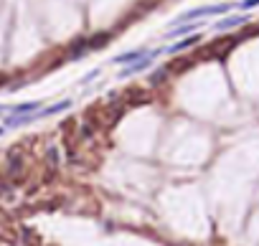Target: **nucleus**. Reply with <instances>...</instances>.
<instances>
[{"label": "nucleus", "mask_w": 259, "mask_h": 246, "mask_svg": "<svg viewBox=\"0 0 259 246\" xmlns=\"http://www.w3.org/2000/svg\"><path fill=\"white\" fill-rule=\"evenodd\" d=\"M198 41H201V36H188V38H181V41L173 43V46H168V49H165V54H168V56H176V54H181V51H188L191 46H196Z\"/></svg>", "instance_id": "obj_4"}, {"label": "nucleus", "mask_w": 259, "mask_h": 246, "mask_svg": "<svg viewBox=\"0 0 259 246\" xmlns=\"http://www.w3.org/2000/svg\"><path fill=\"white\" fill-rule=\"evenodd\" d=\"M165 79H168V69H160V71L153 74V79H150V86H155V84H160V81H165Z\"/></svg>", "instance_id": "obj_10"}, {"label": "nucleus", "mask_w": 259, "mask_h": 246, "mask_svg": "<svg viewBox=\"0 0 259 246\" xmlns=\"http://www.w3.org/2000/svg\"><path fill=\"white\" fill-rule=\"evenodd\" d=\"M38 107H41L38 102H23V104H18V107H10V112H13L15 117H23V115H33Z\"/></svg>", "instance_id": "obj_7"}, {"label": "nucleus", "mask_w": 259, "mask_h": 246, "mask_svg": "<svg viewBox=\"0 0 259 246\" xmlns=\"http://www.w3.org/2000/svg\"><path fill=\"white\" fill-rule=\"evenodd\" d=\"M160 54H163V49H158V51H147L142 59L132 61V66H127V69H122V71H120V79H130V76H135V74L145 71L147 66H153V61H155Z\"/></svg>", "instance_id": "obj_2"}, {"label": "nucleus", "mask_w": 259, "mask_h": 246, "mask_svg": "<svg viewBox=\"0 0 259 246\" xmlns=\"http://www.w3.org/2000/svg\"><path fill=\"white\" fill-rule=\"evenodd\" d=\"M3 112H5V107H0V115H3Z\"/></svg>", "instance_id": "obj_13"}, {"label": "nucleus", "mask_w": 259, "mask_h": 246, "mask_svg": "<svg viewBox=\"0 0 259 246\" xmlns=\"http://www.w3.org/2000/svg\"><path fill=\"white\" fill-rule=\"evenodd\" d=\"M107 41H110V33H99V36H94V38H89V41H86V49H89V51H94V49L104 46Z\"/></svg>", "instance_id": "obj_8"}, {"label": "nucleus", "mask_w": 259, "mask_h": 246, "mask_svg": "<svg viewBox=\"0 0 259 246\" xmlns=\"http://www.w3.org/2000/svg\"><path fill=\"white\" fill-rule=\"evenodd\" d=\"M147 54V49L142 46V49H135V51H127V54H120V56H115V63H132V61H137V59H142Z\"/></svg>", "instance_id": "obj_6"}, {"label": "nucleus", "mask_w": 259, "mask_h": 246, "mask_svg": "<svg viewBox=\"0 0 259 246\" xmlns=\"http://www.w3.org/2000/svg\"><path fill=\"white\" fill-rule=\"evenodd\" d=\"M71 107V99H61V102H56V104H51L49 109H41V112H33L31 115V122L33 120H46V117H54V115H59V112H64V109H69Z\"/></svg>", "instance_id": "obj_3"}, {"label": "nucleus", "mask_w": 259, "mask_h": 246, "mask_svg": "<svg viewBox=\"0 0 259 246\" xmlns=\"http://www.w3.org/2000/svg\"><path fill=\"white\" fill-rule=\"evenodd\" d=\"M244 23H247V15H231V18L219 20V23L213 26V31L224 33V31H231V28H236V26H244Z\"/></svg>", "instance_id": "obj_5"}, {"label": "nucleus", "mask_w": 259, "mask_h": 246, "mask_svg": "<svg viewBox=\"0 0 259 246\" xmlns=\"http://www.w3.org/2000/svg\"><path fill=\"white\" fill-rule=\"evenodd\" d=\"M198 26H201V23H186L183 28H173L168 36H170V38H181V36H186V33H191V31H196Z\"/></svg>", "instance_id": "obj_9"}, {"label": "nucleus", "mask_w": 259, "mask_h": 246, "mask_svg": "<svg viewBox=\"0 0 259 246\" xmlns=\"http://www.w3.org/2000/svg\"><path fill=\"white\" fill-rule=\"evenodd\" d=\"M257 5H259V0H242V3H239L242 10H252V8H257Z\"/></svg>", "instance_id": "obj_11"}, {"label": "nucleus", "mask_w": 259, "mask_h": 246, "mask_svg": "<svg viewBox=\"0 0 259 246\" xmlns=\"http://www.w3.org/2000/svg\"><path fill=\"white\" fill-rule=\"evenodd\" d=\"M234 8V3H221V5H206V8H196V10H188L183 13L176 23H183V20H196V18H206V15H221V13H229Z\"/></svg>", "instance_id": "obj_1"}, {"label": "nucleus", "mask_w": 259, "mask_h": 246, "mask_svg": "<svg viewBox=\"0 0 259 246\" xmlns=\"http://www.w3.org/2000/svg\"><path fill=\"white\" fill-rule=\"evenodd\" d=\"M3 132H5V127H0V135H3Z\"/></svg>", "instance_id": "obj_12"}]
</instances>
